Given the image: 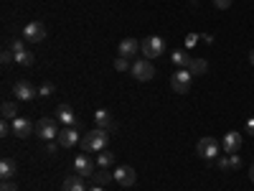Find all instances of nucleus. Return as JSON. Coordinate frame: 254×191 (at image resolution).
<instances>
[{
  "mask_svg": "<svg viewBox=\"0 0 254 191\" xmlns=\"http://www.w3.org/2000/svg\"><path fill=\"white\" fill-rule=\"evenodd\" d=\"M107 143H110V130H102V127H97V130H92V133H87L81 138V148L87 153H99V151H104L107 148Z\"/></svg>",
  "mask_w": 254,
  "mask_h": 191,
  "instance_id": "1",
  "label": "nucleus"
},
{
  "mask_svg": "<svg viewBox=\"0 0 254 191\" xmlns=\"http://www.w3.org/2000/svg\"><path fill=\"white\" fill-rule=\"evenodd\" d=\"M140 51H142L145 59L153 61V59H158V56L165 54V41L160 36H147V38L140 41Z\"/></svg>",
  "mask_w": 254,
  "mask_h": 191,
  "instance_id": "2",
  "label": "nucleus"
},
{
  "mask_svg": "<svg viewBox=\"0 0 254 191\" xmlns=\"http://www.w3.org/2000/svg\"><path fill=\"white\" fill-rule=\"evenodd\" d=\"M196 153H198V158H206V161H214V158H219V140L216 138H201L198 140V145H196Z\"/></svg>",
  "mask_w": 254,
  "mask_h": 191,
  "instance_id": "3",
  "label": "nucleus"
},
{
  "mask_svg": "<svg viewBox=\"0 0 254 191\" xmlns=\"http://www.w3.org/2000/svg\"><path fill=\"white\" fill-rule=\"evenodd\" d=\"M130 72H132V77L140 79V82H150V79L155 77V67H153L150 59H135V64H132Z\"/></svg>",
  "mask_w": 254,
  "mask_h": 191,
  "instance_id": "4",
  "label": "nucleus"
},
{
  "mask_svg": "<svg viewBox=\"0 0 254 191\" xmlns=\"http://www.w3.org/2000/svg\"><path fill=\"white\" fill-rule=\"evenodd\" d=\"M190 82H193V74L188 69H178L173 77H171V87L178 92V95H188L190 92Z\"/></svg>",
  "mask_w": 254,
  "mask_h": 191,
  "instance_id": "5",
  "label": "nucleus"
},
{
  "mask_svg": "<svg viewBox=\"0 0 254 191\" xmlns=\"http://www.w3.org/2000/svg\"><path fill=\"white\" fill-rule=\"evenodd\" d=\"M56 122H59V120H51V117H41V120L36 122V135L51 143L54 138H59V130H56Z\"/></svg>",
  "mask_w": 254,
  "mask_h": 191,
  "instance_id": "6",
  "label": "nucleus"
},
{
  "mask_svg": "<svg viewBox=\"0 0 254 191\" xmlns=\"http://www.w3.org/2000/svg\"><path fill=\"white\" fill-rule=\"evenodd\" d=\"M23 38L31 41V44H41V41L46 38V26L41 23V20H31V23L23 28Z\"/></svg>",
  "mask_w": 254,
  "mask_h": 191,
  "instance_id": "7",
  "label": "nucleus"
},
{
  "mask_svg": "<svg viewBox=\"0 0 254 191\" xmlns=\"http://www.w3.org/2000/svg\"><path fill=\"white\" fill-rule=\"evenodd\" d=\"M13 95H15L18 99H23V102H31V99L36 97V87H33L28 79H18V82L13 84Z\"/></svg>",
  "mask_w": 254,
  "mask_h": 191,
  "instance_id": "8",
  "label": "nucleus"
},
{
  "mask_svg": "<svg viewBox=\"0 0 254 191\" xmlns=\"http://www.w3.org/2000/svg\"><path fill=\"white\" fill-rule=\"evenodd\" d=\"M115 181L120 186H132L137 181V174H135V168L132 166H117L115 168Z\"/></svg>",
  "mask_w": 254,
  "mask_h": 191,
  "instance_id": "9",
  "label": "nucleus"
},
{
  "mask_svg": "<svg viewBox=\"0 0 254 191\" xmlns=\"http://www.w3.org/2000/svg\"><path fill=\"white\" fill-rule=\"evenodd\" d=\"M74 171L81 176V179H87V176H94V161L89 156H76L74 158Z\"/></svg>",
  "mask_w": 254,
  "mask_h": 191,
  "instance_id": "10",
  "label": "nucleus"
},
{
  "mask_svg": "<svg viewBox=\"0 0 254 191\" xmlns=\"http://www.w3.org/2000/svg\"><path fill=\"white\" fill-rule=\"evenodd\" d=\"M13 122V135L15 138H31L33 135V122L31 120H26V117H15V120H10Z\"/></svg>",
  "mask_w": 254,
  "mask_h": 191,
  "instance_id": "11",
  "label": "nucleus"
},
{
  "mask_svg": "<svg viewBox=\"0 0 254 191\" xmlns=\"http://www.w3.org/2000/svg\"><path fill=\"white\" fill-rule=\"evenodd\" d=\"M94 120H97V127H102V130H110V133L117 130V120L112 117L110 110H104V107L97 110V112H94Z\"/></svg>",
  "mask_w": 254,
  "mask_h": 191,
  "instance_id": "12",
  "label": "nucleus"
},
{
  "mask_svg": "<svg viewBox=\"0 0 254 191\" xmlns=\"http://www.w3.org/2000/svg\"><path fill=\"white\" fill-rule=\"evenodd\" d=\"M59 145L61 148H74L76 143H81L79 133H76V127H64V130H59Z\"/></svg>",
  "mask_w": 254,
  "mask_h": 191,
  "instance_id": "13",
  "label": "nucleus"
},
{
  "mask_svg": "<svg viewBox=\"0 0 254 191\" xmlns=\"http://www.w3.org/2000/svg\"><path fill=\"white\" fill-rule=\"evenodd\" d=\"M137 49H140L137 38H122L120 46H117L120 56H125V59H135V56H137Z\"/></svg>",
  "mask_w": 254,
  "mask_h": 191,
  "instance_id": "14",
  "label": "nucleus"
},
{
  "mask_svg": "<svg viewBox=\"0 0 254 191\" xmlns=\"http://www.w3.org/2000/svg\"><path fill=\"white\" fill-rule=\"evenodd\" d=\"M221 148H224L226 153H237L239 148H242V135H239L237 130L226 133V135H224V140H221Z\"/></svg>",
  "mask_w": 254,
  "mask_h": 191,
  "instance_id": "15",
  "label": "nucleus"
},
{
  "mask_svg": "<svg viewBox=\"0 0 254 191\" xmlns=\"http://www.w3.org/2000/svg\"><path fill=\"white\" fill-rule=\"evenodd\" d=\"M56 120L61 125H66V127H76V115L71 112L69 104H61V107H56Z\"/></svg>",
  "mask_w": 254,
  "mask_h": 191,
  "instance_id": "16",
  "label": "nucleus"
},
{
  "mask_svg": "<svg viewBox=\"0 0 254 191\" xmlns=\"http://www.w3.org/2000/svg\"><path fill=\"white\" fill-rule=\"evenodd\" d=\"M242 166V158L237 153H226L224 158H219V168L221 171H231V168H239Z\"/></svg>",
  "mask_w": 254,
  "mask_h": 191,
  "instance_id": "17",
  "label": "nucleus"
},
{
  "mask_svg": "<svg viewBox=\"0 0 254 191\" xmlns=\"http://www.w3.org/2000/svg\"><path fill=\"white\" fill-rule=\"evenodd\" d=\"M13 176H15V161L13 158H3V161H0V179L10 181Z\"/></svg>",
  "mask_w": 254,
  "mask_h": 191,
  "instance_id": "18",
  "label": "nucleus"
},
{
  "mask_svg": "<svg viewBox=\"0 0 254 191\" xmlns=\"http://www.w3.org/2000/svg\"><path fill=\"white\" fill-rule=\"evenodd\" d=\"M188 72L193 74V77L206 74V72H208V61H206V59H190V64H188Z\"/></svg>",
  "mask_w": 254,
  "mask_h": 191,
  "instance_id": "19",
  "label": "nucleus"
},
{
  "mask_svg": "<svg viewBox=\"0 0 254 191\" xmlns=\"http://www.w3.org/2000/svg\"><path fill=\"white\" fill-rule=\"evenodd\" d=\"M112 163H115V153H112V151H107V148H104V151L97 153V166H99V168H110Z\"/></svg>",
  "mask_w": 254,
  "mask_h": 191,
  "instance_id": "20",
  "label": "nucleus"
},
{
  "mask_svg": "<svg viewBox=\"0 0 254 191\" xmlns=\"http://www.w3.org/2000/svg\"><path fill=\"white\" fill-rule=\"evenodd\" d=\"M13 61L18 64V67H33L36 56H33L31 51H23V54H13Z\"/></svg>",
  "mask_w": 254,
  "mask_h": 191,
  "instance_id": "21",
  "label": "nucleus"
},
{
  "mask_svg": "<svg viewBox=\"0 0 254 191\" xmlns=\"http://www.w3.org/2000/svg\"><path fill=\"white\" fill-rule=\"evenodd\" d=\"M171 61L176 64L178 69H188V64H190V56L186 54V51H173V56H171Z\"/></svg>",
  "mask_w": 254,
  "mask_h": 191,
  "instance_id": "22",
  "label": "nucleus"
},
{
  "mask_svg": "<svg viewBox=\"0 0 254 191\" xmlns=\"http://www.w3.org/2000/svg\"><path fill=\"white\" fill-rule=\"evenodd\" d=\"M61 191H87V189H84V181L81 179H66V181H64V186H61Z\"/></svg>",
  "mask_w": 254,
  "mask_h": 191,
  "instance_id": "23",
  "label": "nucleus"
},
{
  "mask_svg": "<svg viewBox=\"0 0 254 191\" xmlns=\"http://www.w3.org/2000/svg\"><path fill=\"white\" fill-rule=\"evenodd\" d=\"M0 112H3V120H15V117H18V107H15V102H3Z\"/></svg>",
  "mask_w": 254,
  "mask_h": 191,
  "instance_id": "24",
  "label": "nucleus"
},
{
  "mask_svg": "<svg viewBox=\"0 0 254 191\" xmlns=\"http://www.w3.org/2000/svg\"><path fill=\"white\" fill-rule=\"evenodd\" d=\"M110 181H115V174H110L107 168H102V171L97 174V179H94V184H97V186H107Z\"/></svg>",
  "mask_w": 254,
  "mask_h": 191,
  "instance_id": "25",
  "label": "nucleus"
},
{
  "mask_svg": "<svg viewBox=\"0 0 254 191\" xmlns=\"http://www.w3.org/2000/svg\"><path fill=\"white\" fill-rule=\"evenodd\" d=\"M10 51H13V54L28 51V49H26V38H13V41H10Z\"/></svg>",
  "mask_w": 254,
  "mask_h": 191,
  "instance_id": "26",
  "label": "nucleus"
},
{
  "mask_svg": "<svg viewBox=\"0 0 254 191\" xmlns=\"http://www.w3.org/2000/svg\"><path fill=\"white\" fill-rule=\"evenodd\" d=\"M115 69H117V72H127V69H132V67H130V59L117 56V59H115Z\"/></svg>",
  "mask_w": 254,
  "mask_h": 191,
  "instance_id": "27",
  "label": "nucleus"
},
{
  "mask_svg": "<svg viewBox=\"0 0 254 191\" xmlns=\"http://www.w3.org/2000/svg\"><path fill=\"white\" fill-rule=\"evenodd\" d=\"M54 95V84L46 82V84H41V90H38V97H51Z\"/></svg>",
  "mask_w": 254,
  "mask_h": 191,
  "instance_id": "28",
  "label": "nucleus"
},
{
  "mask_svg": "<svg viewBox=\"0 0 254 191\" xmlns=\"http://www.w3.org/2000/svg\"><path fill=\"white\" fill-rule=\"evenodd\" d=\"M231 3H234V0H214V5H216L219 10H224V8H229Z\"/></svg>",
  "mask_w": 254,
  "mask_h": 191,
  "instance_id": "29",
  "label": "nucleus"
},
{
  "mask_svg": "<svg viewBox=\"0 0 254 191\" xmlns=\"http://www.w3.org/2000/svg\"><path fill=\"white\" fill-rule=\"evenodd\" d=\"M0 191H18V186L13 181H3V186H0Z\"/></svg>",
  "mask_w": 254,
  "mask_h": 191,
  "instance_id": "30",
  "label": "nucleus"
},
{
  "mask_svg": "<svg viewBox=\"0 0 254 191\" xmlns=\"http://www.w3.org/2000/svg\"><path fill=\"white\" fill-rule=\"evenodd\" d=\"M0 61H3V64H10V61H13V51H3V56H0Z\"/></svg>",
  "mask_w": 254,
  "mask_h": 191,
  "instance_id": "31",
  "label": "nucleus"
},
{
  "mask_svg": "<svg viewBox=\"0 0 254 191\" xmlns=\"http://www.w3.org/2000/svg\"><path fill=\"white\" fill-rule=\"evenodd\" d=\"M247 133H249V135H254V117H249V120H247Z\"/></svg>",
  "mask_w": 254,
  "mask_h": 191,
  "instance_id": "32",
  "label": "nucleus"
},
{
  "mask_svg": "<svg viewBox=\"0 0 254 191\" xmlns=\"http://www.w3.org/2000/svg\"><path fill=\"white\" fill-rule=\"evenodd\" d=\"M186 44H188V46H193V44H196V33H190V36L186 38Z\"/></svg>",
  "mask_w": 254,
  "mask_h": 191,
  "instance_id": "33",
  "label": "nucleus"
},
{
  "mask_svg": "<svg viewBox=\"0 0 254 191\" xmlns=\"http://www.w3.org/2000/svg\"><path fill=\"white\" fill-rule=\"evenodd\" d=\"M249 179H252V181H254V163H252V166H249Z\"/></svg>",
  "mask_w": 254,
  "mask_h": 191,
  "instance_id": "34",
  "label": "nucleus"
},
{
  "mask_svg": "<svg viewBox=\"0 0 254 191\" xmlns=\"http://www.w3.org/2000/svg\"><path fill=\"white\" fill-rule=\"evenodd\" d=\"M89 191H104V186H97V184H94V186H92Z\"/></svg>",
  "mask_w": 254,
  "mask_h": 191,
  "instance_id": "35",
  "label": "nucleus"
},
{
  "mask_svg": "<svg viewBox=\"0 0 254 191\" xmlns=\"http://www.w3.org/2000/svg\"><path fill=\"white\" fill-rule=\"evenodd\" d=\"M249 61H252V64H254V49H252V51H249Z\"/></svg>",
  "mask_w": 254,
  "mask_h": 191,
  "instance_id": "36",
  "label": "nucleus"
}]
</instances>
